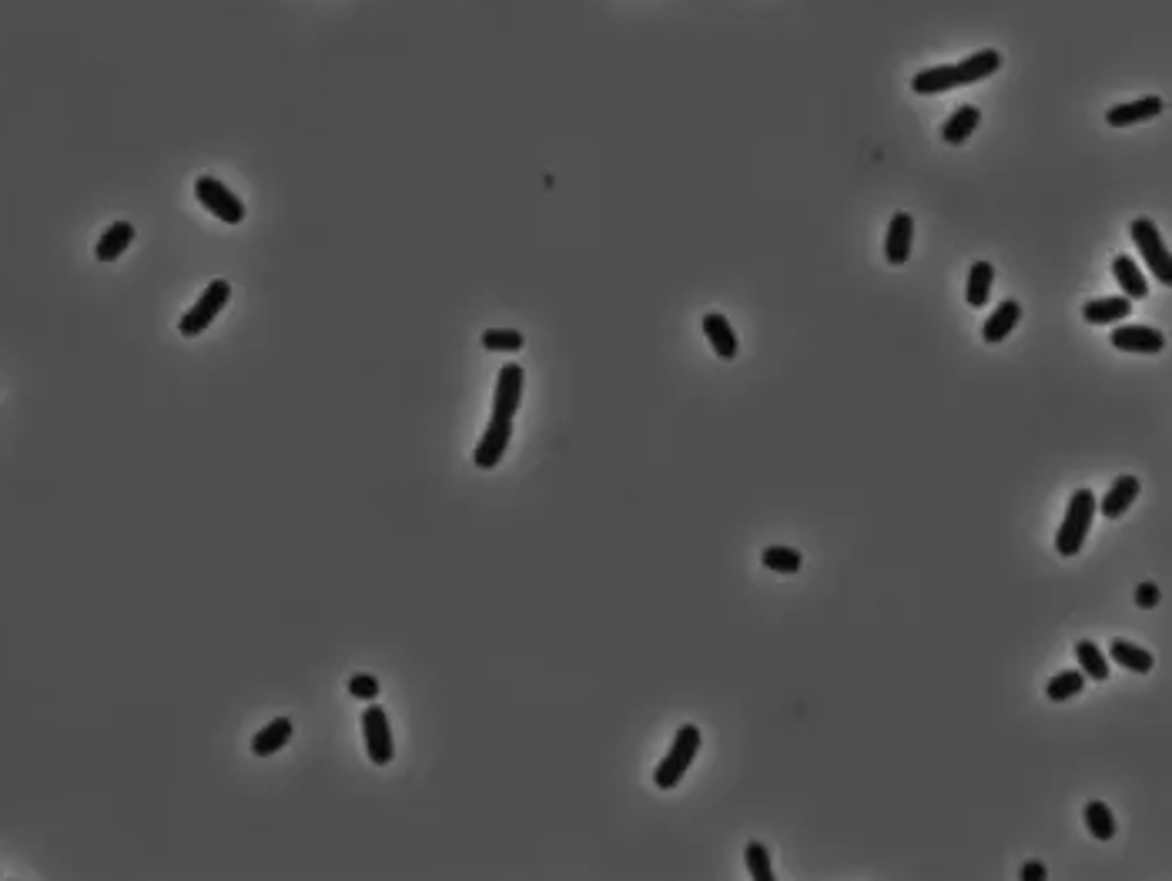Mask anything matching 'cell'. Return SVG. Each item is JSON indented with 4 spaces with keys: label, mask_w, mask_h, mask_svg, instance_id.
<instances>
[{
    "label": "cell",
    "mask_w": 1172,
    "mask_h": 881,
    "mask_svg": "<svg viewBox=\"0 0 1172 881\" xmlns=\"http://www.w3.org/2000/svg\"><path fill=\"white\" fill-rule=\"evenodd\" d=\"M704 332L710 339V349H714V356H720L724 362L737 359V335L730 329V322L724 319L720 312H707L704 315Z\"/></svg>",
    "instance_id": "18"
},
{
    "label": "cell",
    "mask_w": 1172,
    "mask_h": 881,
    "mask_svg": "<svg viewBox=\"0 0 1172 881\" xmlns=\"http://www.w3.org/2000/svg\"><path fill=\"white\" fill-rule=\"evenodd\" d=\"M228 302H232V285H228L225 279L208 282V289L198 295V302L191 305V309H188L185 315H181L178 332L185 335V339H198V335L205 332L208 325L225 312V305H228Z\"/></svg>",
    "instance_id": "4"
},
{
    "label": "cell",
    "mask_w": 1172,
    "mask_h": 881,
    "mask_svg": "<svg viewBox=\"0 0 1172 881\" xmlns=\"http://www.w3.org/2000/svg\"><path fill=\"white\" fill-rule=\"evenodd\" d=\"M195 198L205 205V212H211L218 218V222L225 225H242L245 222V201L235 195L232 188L225 185V181L211 178V175H201L195 181Z\"/></svg>",
    "instance_id": "5"
},
{
    "label": "cell",
    "mask_w": 1172,
    "mask_h": 881,
    "mask_svg": "<svg viewBox=\"0 0 1172 881\" xmlns=\"http://www.w3.org/2000/svg\"><path fill=\"white\" fill-rule=\"evenodd\" d=\"M1045 875H1049V871H1045L1042 861H1029V865L1022 868V878H1025V881H1042Z\"/></svg>",
    "instance_id": "31"
},
{
    "label": "cell",
    "mask_w": 1172,
    "mask_h": 881,
    "mask_svg": "<svg viewBox=\"0 0 1172 881\" xmlns=\"http://www.w3.org/2000/svg\"><path fill=\"white\" fill-rule=\"evenodd\" d=\"M1085 828H1089V835L1099 838V841L1116 838V818H1112L1109 804H1102V801L1085 804Z\"/></svg>",
    "instance_id": "23"
},
{
    "label": "cell",
    "mask_w": 1172,
    "mask_h": 881,
    "mask_svg": "<svg viewBox=\"0 0 1172 881\" xmlns=\"http://www.w3.org/2000/svg\"><path fill=\"white\" fill-rule=\"evenodd\" d=\"M1109 342L1122 352H1136V356H1156L1166 349V335L1152 325H1116Z\"/></svg>",
    "instance_id": "10"
},
{
    "label": "cell",
    "mask_w": 1172,
    "mask_h": 881,
    "mask_svg": "<svg viewBox=\"0 0 1172 881\" xmlns=\"http://www.w3.org/2000/svg\"><path fill=\"white\" fill-rule=\"evenodd\" d=\"M1075 657H1079V667L1085 677H1092V681H1109V660L1099 647L1092 644V640H1079V644H1075Z\"/></svg>",
    "instance_id": "24"
},
{
    "label": "cell",
    "mask_w": 1172,
    "mask_h": 881,
    "mask_svg": "<svg viewBox=\"0 0 1172 881\" xmlns=\"http://www.w3.org/2000/svg\"><path fill=\"white\" fill-rule=\"evenodd\" d=\"M992 285H995V268L992 262H975L972 272H968V282H965V299L968 305H985L988 295H992Z\"/></svg>",
    "instance_id": "22"
},
{
    "label": "cell",
    "mask_w": 1172,
    "mask_h": 881,
    "mask_svg": "<svg viewBox=\"0 0 1172 881\" xmlns=\"http://www.w3.org/2000/svg\"><path fill=\"white\" fill-rule=\"evenodd\" d=\"M509 439H513V419H499V416H489V423L483 429V439H479L476 453H473V463L479 469H496L499 459L506 456L509 449Z\"/></svg>",
    "instance_id": "9"
},
{
    "label": "cell",
    "mask_w": 1172,
    "mask_h": 881,
    "mask_svg": "<svg viewBox=\"0 0 1172 881\" xmlns=\"http://www.w3.org/2000/svg\"><path fill=\"white\" fill-rule=\"evenodd\" d=\"M362 737H365V754H369L372 764H379V768L392 764V758H396V741H392V727H389L386 707H379V704L365 707Z\"/></svg>",
    "instance_id": "6"
},
{
    "label": "cell",
    "mask_w": 1172,
    "mask_h": 881,
    "mask_svg": "<svg viewBox=\"0 0 1172 881\" xmlns=\"http://www.w3.org/2000/svg\"><path fill=\"white\" fill-rule=\"evenodd\" d=\"M978 124H982V111H978L975 104H962V108H955V114L941 124V138H945L948 145H965V141L975 134Z\"/></svg>",
    "instance_id": "19"
},
{
    "label": "cell",
    "mask_w": 1172,
    "mask_h": 881,
    "mask_svg": "<svg viewBox=\"0 0 1172 881\" xmlns=\"http://www.w3.org/2000/svg\"><path fill=\"white\" fill-rule=\"evenodd\" d=\"M131 242H134V225L121 218V222H114V225L104 228V235L98 238V245H94V258L104 262V265L118 262V258L131 248Z\"/></svg>",
    "instance_id": "14"
},
{
    "label": "cell",
    "mask_w": 1172,
    "mask_h": 881,
    "mask_svg": "<svg viewBox=\"0 0 1172 881\" xmlns=\"http://www.w3.org/2000/svg\"><path fill=\"white\" fill-rule=\"evenodd\" d=\"M911 242H915V218L908 212H898L885 235V258L891 265H905L911 258Z\"/></svg>",
    "instance_id": "11"
},
{
    "label": "cell",
    "mask_w": 1172,
    "mask_h": 881,
    "mask_svg": "<svg viewBox=\"0 0 1172 881\" xmlns=\"http://www.w3.org/2000/svg\"><path fill=\"white\" fill-rule=\"evenodd\" d=\"M1132 242L1139 245L1142 258H1146V265L1152 268V275H1156V282L1172 285V258L1166 252V245H1162V235H1159V228L1152 225V218H1136V222H1132Z\"/></svg>",
    "instance_id": "7"
},
{
    "label": "cell",
    "mask_w": 1172,
    "mask_h": 881,
    "mask_svg": "<svg viewBox=\"0 0 1172 881\" xmlns=\"http://www.w3.org/2000/svg\"><path fill=\"white\" fill-rule=\"evenodd\" d=\"M744 861H747V875L754 881H774V865H771V851L761 841H751L744 851Z\"/></svg>",
    "instance_id": "26"
},
{
    "label": "cell",
    "mask_w": 1172,
    "mask_h": 881,
    "mask_svg": "<svg viewBox=\"0 0 1172 881\" xmlns=\"http://www.w3.org/2000/svg\"><path fill=\"white\" fill-rule=\"evenodd\" d=\"M523 382H526V372H523L520 362H506V366L499 369L496 392H493V416H499V419H513L516 413H520Z\"/></svg>",
    "instance_id": "8"
},
{
    "label": "cell",
    "mask_w": 1172,
    "mask_h": 881,
    "mask_svg": "<svg viewBox=\"0 0 1172 881\" xmlns=\"http://www.w3.org/2000/svg\"><path fill=\"white\" fill-rule=\"evenodd\" d=\"M1109 654H1112V660H1116L1119 667L1136 670V674H1149L1152 664H1156V660H1152V654H1149L1146 647H1136V644H1129V640H1122V637L1112 640V644H1109Z\"/></svg>",
    "instance_id": "21"
},
{
    "label": "cell",
    "mask_w": 1172,
    "mask_h": 881,
    "mask_svg": "<svg viewBox=\"0 0 1172 881\" xmlns=\"http://www.w3.org/2000/svg\"><path fill=\"white\" fill-rule=\"evenodd\" d=\"M1095 513H1099L1095 493L1075 490L1069 506H1065V520L1059 526V536H1055V550H1059L1062 557H1075V553L1085 547V536H1089V530H1092Z\"/></svg>",
    "instance_id": "2"
},
{
    "label": "cell",
    "mask_w": 1172,
    "mask_h": 881,
    "mask_svg": "<svg viewBox=\"0 0 1172 881\" xmlns=\"http://www.w3.org/2000/svg\"><path fill=\"white\" fill-rule=\"evenodd\" d=\"M1136 496H1139V480H1136V476H1119V480L1109 486V493L1102 496L1099 513L1106 516V520H1119V516L1126 513L1132 503H1136Z\"/></svg>",
    "instance_id": "16"
},
{
    "label": "cell",
    "mask_w": 1172,
    "mask_h": 881,
    "mask_svg": "<svg viewBox=\"0 0 1172 881\" xmlns=\"http://www.w3.org/2000/svg\"><path fill=\"white\" fill-rule=\"evenodd\" d=\"M697 751H700V727L684 724L677 731L674 744H670L667 758L657 764V771H653V784H657L660 791L677 788V784L684 781V774L690 771V764H694Z\"/></svg>",
    "instance_id": "3"
},
{
    "label": "cell",
    "mask_w": 1172,
    "mask_h": 881,
    "mask_svg": "<svg viewBox=\"0 0 1172 881\" xmlns=\"http://www.w3.org/2000/svg\"><path fill=\"white\" fill-rule=\"evenodd\" d=\"M1136 603L1142 610H1152L1159 603V587L1156 583H1139V590H1136Z\"/></svg>",
    "instance_id": "30"
},
{
    "label": "cell",
    "mask_w": 1172,
    "mask_h": 881,
    "mask_svg": "<svg viewBox=\"0 0 1172 881\" xmlns=\"http://www.w3.org/2000/svg\"><path fill=\"white\" fill-rule=\"evenodd\" d=\"M1112 275H1116V282L1122 285L1126 299H1146V295H1149V279L1139 272L1136 258L1116 255V258H1112Z\"/></svg>",
    "instance_id": "20"
},
{
    "label": "cell",
    "mask_w": 1172,
    "mask_h": 881,
    "mask_svg": "<svg viewBox=\"0 0 1172 881\" xmlns=\"http://www.w3.org/2000/svg\"><path fill=\"white\" fill-rule=\"evenodd\" d=\"M1085 687V674L1082 670H1062V674H1055L1049 687H1045V694H1049V701L1062 704V701H1072V697H1079Z\"/></svg>",
    "instance_id": "25"
},
{
    "label": "cell",
    "mask_w": 1172,
    "mask_h": 881,
    "mask_svg": "<svg viewBox=\"0 0 1172 881\" xmlns=\"http://www.w3.org/2000/svg\"><path fill=\"white\" fill-rule=\"evenodd\" d=\"M1018 319H1022V305H1018L1015 299H1005V302L998 305V309L985 319V325H982V339H985V342H992V346H995V342H1005L1008 335L1015 332Z\"/></svg>",
    "instance_id": "17"
},
{
    "label": "cell",
    "mask_w": 1172,
    "mask_h": 881,
    "mask_svg": "<svg viewBox=\"0 0 1172 881\" xmlns=\"http://www.w3.org/2000/svg\"><path fill=\"white\" fill-rule=\"evenodd\" d=\"M349 694L355 701H376L379 697V681L372 674H352L349 677Z\"/></svg>",
    "instance_id": "29"
},
{
    "label": "cell",
    "mask_w": 1172,
    "mask_h": 881,
    "mask_svg": "<svg viewBox=\"0 0 1172 881\" xmlns=\"http://www.w3.org/2000/svg\"><path fill=\"white\" fill-rule=\"evenodd\" d=\"M998 67H1002V54H998L995 47H985V51L965 57V61H958V64H941V67H928V71H918L915 81H911V88H915V94H945V91L962 88V84L992 78Z\"/></svg>",
    "instance_id": "1"
},
{
    "label": "cell",
    "mask_w": 1172,
    "mask_h": 881,
    "mask_svg": "<svg viewBox=\"0 0 1172 881\" xmlns=\"http://www.w3.org/2000/svg\"><path fill=\"white\" fill-rule=\"evenodd\" d=\"M1162 111H1166V101H1162V98L1126 101V104H1116V108H1112V111L1106 114V124H1109V128H1129V124L1159 118Z\"/></svg>",
    "instance_id": "12"
},
{
    "label": "cell",
    "mask_w": 1172,
    "mask_h": 881,
    "mask_svg": "<svg viewBox=\"0 0 1172 881\" xmlns=\"http://www.w3.org/2000/svg\"><path fill=\"white\" fill-rule=\"evenodd\" d=\"M523 332L516 329H486L483 332V349L489 352H520L523 349Z\"/></svg>",
    "instance_id": "28"
},
{
    "label": "cell",
    "mask_w": 1172,
    "mask_h": 881,
    "mask_svg": "<svg viewBox=\"0 0 1172 881\" xmlns=\"http://www.w3.org/2000/svg\"><path fill=\"white\" fill-rule=\"evenodd\" d=\"M761 560H764V567L774 573H797L804 567L801 550H794V547H767Z\"/></svg>",
    "instance_id": "27"
},
{
    "label": "cell",
    "mask_w": 1172,
    "mask_h": 881,
    "mask_svg": "<svg viewBox=\"0 0 1172 881\" xmlns=\"http://www.w3.org/2000/svg\"><path fill=\"white\" fill-rule=\"evenodd\" d=\"M1129 312H1132V299H1126V295H1102V299H1089L1082 305V319L1089 325L1122 322Z\"/></svg>",
    "instance_id": "13"
},
{
    "label": "cell",
    "mask_w": 1172,
    "mask_h": 881,
    "mask_svg": "<svg viewBox=\"0 0 1172 881\" xmlns=\"http://www.w3.org/2000/svg\"><path fill=\"white\" fill-rule=\"evenodd\" d=\"M295 734V724L288 721V717H275V721H268L265 727H258V734L252 737V754L258 758H272L285 748L288 741H292Z\"/></svg>",
    "instance_id": "15"
}]
</instances>
